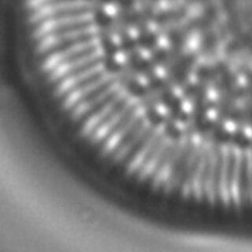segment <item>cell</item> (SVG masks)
<instances>
[{
    "mask_svg": "<svg viewBox=\"0 0 252 252\" xmlns=\"http://www.w3.org/2000/svg\"><path fill=\"white\" fill-rule=\"evenodd\" d=\"M101 63L102 55L98 53L93 57L85 59L84 61L76 63L74 65H69L59 71L58 74L55 75V82L63 88L67 83L82 77L84 75L88 74L95 69H99Z\"/></svg>",
    "mask_w": 252,
    "mask_h": 252,
    "instance_id": "6",
    "label": "cell"
},
{
    "mask_svg": "<svg viewBox=\"0 0 252 252\" xmlns=\"http://www.w3.org/2000/svg\"><path fill=\"white\" fill-rule=\"evenodd\" d=\"M137 42L136 39H133L130 37L128 35H123L121 39L120 44H119V49L123 53L126 54L127 56L137 52Z\"/></svg>",
    "mask_w": 252,
    "mask_h": 252,
    "instance_id": "24",
    "label": "cell"
},
{
    "mask_svg": "<svg viewBox=\"0 0 252 252\" xmlns=\"http://www.w3.org/2000/svg\"><path fill=\"white\" fill-rule=\"evenodd\" d=\"M157 132L156 128L146 126L145 128L140 132L136 140L132 142V144L118 158L122 165L130 169L136 165L138 160L140 159V158L150 144V142L152 141Z\"/></svg>",
    "mask_w": 252,
    "mask_h": 252,
    "instance_id": "8",
    "label": "cell"
},
{
    "mask_svg": "<svg viewBox=\"0 0 252 252\" xmlns=\"http://www.w3.org/2000/svg\"><path fill=\"white\" fill-rule=\"evenodd\" d=\"M210 86L205 83L200 84H190L187 83L181 88V97L184 100L193 102L195 101L208 98Z\"/></svg>",
    "mask_w": 252,
    "mask_h": 252,
    "instance_id": "17",
    "label": "cell"
},
{
    "mask_svg": "<svg viewBox=\"0 0 252 252\" xmlns=\"http://www.w3.org/2000/svg\"><path fill=\"white\" fill-rule=\"evenodd\" d=\"M212 163L213 157L211 150L208 146L204 145L202 163L195 188L196 195L200 197L201 199H207L210 200V184L212 172Z\"/></svg>",
    "mask_w": 252,
    "mask_h": 252,
    "instance_id": "16",
    "label": "cell"
},
{
    "mask_svg": "<svg viewBox=\"0 0 252 252\" xmlns=\"http://www.w3.org/2000/svg\"><path fill=\"white\" fill-rule=\"evenodd\" d=\"M198 147L199 144H195L193 140H185L182 143L179 152H177V156L165 173V177L161 179L163 180L165 189L173 190L175 187L177 181L192 159Z\"/></svg>",
    "mask_w": 252,
    "mask_h": 252,
    "instance_id": "2",
    "label": "cell"
},
{
    "mask_svg": "<svg viewBox=\"0 0 252 252\" xmlns=\"http://www.w3.org/2000/svg\"><path fill=\"white\" fill-rule=\"evenodd\" d=\"M112 35H102L96 38L97 45L100 54L105 57H115L120 51L119 46L113 40Z\"/></svg>",
    "mask_w": 252,
    "mask_h": 252,
    "instance_id": "19",
    "label": "cell"
},
{
    "mask_svg": "<svg viewBox=\"0 0 252 252\" xmlns=\"http://www.w3.org/2000/svg\"><path fill=\"white\" fill-rule=\"evenodd\" d=\"M124 65L115 59V57H105L102 55L100 69L104 72L106 77H115L120 74Z\"/></svg>",
    "mask_w": 252,
    "mask_h": 252,
    "instance_id": "20",
    "label": "cell"
},
{
    "mask_svg": "<svg viewBox=\"0 0 252 252\" xmlns=\"http://www.w3.org/2000/svg\"><path fill=\"white\" fill-rule=\"evenodd\" d=\"M121 92L122 91L118 88H114L100 98L79 110L77 113V122L81 125L89 126L117 100L122 94Z\"/></svg>",
    "mask_w": 252,
    "mask_h": 252,
    "instance_id": "7",
    "label": "cell"
},
{
    "mask_svg": "<svg viewBox=\"0 0 252 252\" xmlns=\"http://www.w3.org/2000/svg\"><path fill=\"white\" fill-rule=\"evenodd\" d=\"M166 143L167 141L162 133L157 132L136 165L131 168L132 173L137 177H144Z\"/></svg>",
    "mask_w": 252,
    "mask_h": 252,
    "instance_id": "15",
    "label": "cell"
},
{
    "mask_svg": "<svg viewBox=\"0 0 252 252\" xmlns=\"http://www.w3.org/2000/svg\"><path fill=\"white\" fill-rule=\"evenodd\" d=\"M96 38L93 32H83L73 35H65L63 37L52 39L51 43L43 46L41 55L43 58L53 59L59 55L69 52L72 50L95 42Z\"/></svg>",
    "mask_w": 252,
    "mask_h": 252,
    "instance_id": "1",
    "label": "cell"
},
{
    "mask_svg": "<svg viewBox=\"0 0 252 252\" xmlns=\"http://www.w3.org/2000/svg\"><path fill=\"white\" fill-rule=\"evenodd\" d=\"M106 77V75L102 69H95L88 74L67 83L66 85L62 88L60 94L63 99L69 102L73 97L90 89Z\"/></svg>",
    "mask_w": 252,
    "mask_h": 252,
    "instance_id": "14",
    "label": "cell"
},
{
    "mask_svg": "<svg viewBox=\"0 0 252 252\" xmlns=\"http://www.w3.org/2000/svg\"><path fill=\"white\" fill-rule=\"evenodd\" d=\"M136 42L138 47H141L143 49H154L157 45V35L151 32H144L138 36Z\"/></svg>",
    "mask_w": 252,
    "mask_h": 252,
    "instance_id": "23",
    "label": "cell"
},
{
    "mask_svg": "<svg viewBox=\"0 0 252 252\" xmlns=\"http://www.w3.org/2000/svg\"><path fill=\"white\" fill-rule=\"evenodd\" d=\"M115 85L116 81L114 77H106L100 82L70 99L68 102L69 110L77 114L79 110L103 96L111 89L115 88Z\"/></svg>",
    "mask_w": 252,
    "mask_h": 252,
    "instance_id": "5",
    "label": "cell"
},
{
    "mask_svg": "<svg viewBox=\"0 0 252 252\" xmlns=\"http://www.w3.org/2000/svg\"><path fill=\"white\" fill-rule=\"evenodd\" d=\"M181 144L182 143L167 142L144 177H148L151 181L158 183L179 152Z\"/></svg>",
    "mask_w": 252,
    "mask_h": 252,
    "instance_id": "10",
    "label": "cell"
},
{
    "mask_svg": "<svg viewBox=\"0 0 252 252\" xmlns=\"http://www.w3.org/2000/svg\"><path fill=\"white\" fill-rule=\"evenodd\" d=\"M203 144H199L198 149L193 156L192 159L189 162L185 171L177 181L173 190L183 191L191 195H196L195 188L203 158Z\"/></svg>",
    "mask_w": 252,
    "mask_h": 252,
    "instance_id": "11",
    "label": "cell"
},
{
    "mask_svg": "<svg viewBox=\"0 0 252 252\" xmlns=\"http://www.w3.org/2000/svg\"><path fill=\"white\" fill-rule=\"evenodd\" d=\"M139 108L137 102L129 103L126 110L102 132V135L96 138L101 148L106 149L109 148L113 140L124 132L137 117Z\"/></svg>",
    "mask_w": 252,
    "mask_h": 252,
    "instance_id": "3",
    "label": "cell"
},
{
    "mask_svg": "<svg viewBox=\"0 0 252 252\" xmlns=\"http://www.w3.org/2000/svg\"><path fill=\"white\" fill-rule=\"evenodd\" d=\"M145 126L146 122L144 117L138 114L124 132L118 136L114 144L109 148L107 156L112 158H119L123 152L136 140Z\"/></svg>",
    "mask_w": 252,
    "mask_h": 252,
    "instance_id": "12",
    "label": "cell"
},
{
    "mask_svg": "<svg viewBox=\"0 0 252 252\" xmlns=\"http://www.w3.org/2000/svg\"><path fill=\"white\" fill-rule=\"evenodd\" d=\"M185 15V10H169V11L162 12L158 14L155 17V22L159 25H165V24L171 23L173 22H177L178 20L183 18Z\"/></svg>",
    "mask_w": 252,
    "mask_h": 252,
    "instance_id": "22",
    "label": "cell"
},
{
    "mask_svg": "<svg viewBox=\"0 0 252 252\" xmlns=\"http://www.w3.org/2000/svg\"><path fill=\"white\" fill-rule=\"evenodd\" d=\"M129 97L121 94L100 116L93 121L87 128V135L91 139H96L129 104Z\"/></svg>",
    "mask_w": 252,
    "mask_h": 252,
    "instance_id": "4",
    "label": "cell"
},
{
    "mask_svg": "<svg viewBox=\"0 0 252 252\" xmlns=\"http://www.w3.org/2000/svg\"><path fill=\"white\" fill-rule=\"evenodd\" d=\"M161 132L166 141L169 143H183L185 141L183 129L180 128L177 123L168 120L167 118L162 126V131Z\"/></svg>",
    "mask_w": 252,
    "mask_h": 252,
    "instance_id": "18",
    "label": "cell"
},
{
    "mask_svg": "<svg viewBox=\"0 0 252 252\" xmlns=\"http://www.w3.org/2000/svg\"><path fill=\"white\" fill-rule=\"evenodd\" d=\"M212 154L213 163L210 184V200L223 201V166L224 148L218 146H208Z\"/></svg>",
    "mask_w": 252,
    "mask_h": 252,
    "instance_id": "13",
    "label": "cell"
},
{
    "mask_svg": "<svg viewBox=\"0 0 252 252\" xmlns=\"http://www.w3.org/2000/svg\"><path fill=\"white\" fill-rule=\"evenodd\" d=\"M144 120L148 122V126L153 128H158L162 127L166 122L165 114H161L158 108H151L144 110L143 114Z\"/></svg>",
    "mask_w": 252,
    "mask_h": 252,
    "instance_id": "21",
    "label": "cell"
},
{
    "mask_svg": "<svg viewBox=\"0 0 252 252\" xmlns=\"http://www.w3.org/2000/svg\"><path fill=\"white\" fill-rule=\"evenodd\" d=\"M98 51H99V49H98L96 42L80 46L69 52H66L63 55H59L55 59H51L50 69L55 72L62 70L69 65H74L76 63L84 61L85 59L96 55L97 54L99 53Z\"/></svg>",
    "mask_w": 252,
    "mask_h": 252,
    "instance_id": "9",
    "label": "cell"
}]
</instances>
